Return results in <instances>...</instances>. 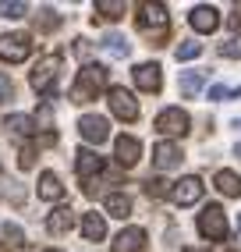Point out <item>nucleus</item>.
<instances>
[{
    "mask_svg": "<svg viewBox=\"0 0 241 252\" xmlns=\"http://www.w3.org/2000/svg\"><path fill=\"white\" fill-rule=\"evenodd\" d=\"M188 25H192L195 32H216L220 29V11L216 7H210V4H199V7H192V14H188Z\"/></svg>",
    "mask_w": 241,
    "mask_h": 252,
    "instance_id": "nucleus-9",
    "label": "nucleus"
},
{
    "mask_svg": "<svg viewBox=\"0 0 241 252\" xmlns=\"http://www.w3.org/2000/svg\"><path fill=\"white\" fill-rule=\"evenodd\" d=\"M57 25H60V18H57V14L50 11V7H43V11L36 14V29H43V32H54Z\"/></svg>",
    "mask_w": 241,
    "mask_h": 252,
    "instance_id": "nucleus-25",
    "label": "nucleus"
},
{
    "mask_svg": "<svg viewBox=\"0 0 241 252\" xmlns=\"http://www.w3.org/2000/svg\"><path fill=\"white\" fill-rule=\"evenodd\" d=\"M46 252H60V249H46Z\"/></svg>",
    "mask_w": 241,
    "mask_h": 252,
    "instance_id": "nucleus-38",
    "label": "nucleus"
},
{
    "mask_svg": "<svg viewBox=\"0 0 241 252\" xmlns=\"http://www.w3.org/2000/svg\"><path fill=\"white\" fill-rule=\"evenodd\" d=\"M216 189H220V195L238 199V195H241V178H238L234 171H216Z\"/></svg>",
    "mask_w": 241,
    "mask_h": 252,
    "instance_id": "nucleus-18",
    "label": "nucleus"
},
{
    "mask_svg": "<svg viewBox=\"0 0 241 252\" xmlns=\"http://www.w3.org/2000/svg\"><path fill=\"white\" fill-rule=\"evenodd\" d=\"M188 125H192V121H188V114L181 107H167L156 117V131H163V135H184Z\"/></svg>",
    "mask_w": 241,
    "mask_h": 252,
    "instance_id": "nucleus-5",
    "label": "nucleus"
},
{
    "mask_svg": "<svg viewBox=\"0 0 241 252\" xmlns=\"http://www.w3.org/2000/svg\"><path fill=\"white\" fill-rule=\"evenodd\" d=\"M103 86H107V68L103 64H85L78 71V82L71 86V99L75 103H89V99H96V93Z\"/></svg>",
    "mask_w": 241,
    "mask_h": 252,
    "instance_id": "nucleus-1",
    "label": "nucleus"
},
{
    "mask_svg": "<svg viewBox=\"0 0 241 252\" xmlns=\"http://www.w3.org/2000/svg\"><path fill=\"white\" fill-rule=\"evenodd\" d=\"M199 89H202V71H184L181 75V93L184 96H199Z\"/></svg>",
    "mask_w": 241,
    "mask_h": 252,
    "instance_id": "nucleus-23",
    "label": "nucleus"
},
{
    "mask_svg": "<svg viewBox=\"0 0 241 252\" xmlns=\"http://www.w3.org/2000/svg\"><path fill=\"white\" fill-rule=\"evenodd\" d=\"M167 7L163 4H139V29L149 32V29H156V36H163L167 32Z\"/></svg>",
    "mask_w": 241,
    "mask_h": 252,
    "instance_id": "nucleus-6",
    "label": "nucleus"
},
{
    "mask_svg": "<svg viewBox=\"0 0 241 252\" xmlns=\"http://www.w3.org/2000/svg\"><path fill=\"white\" fill-rule=\"evenodd\" d=\"M220 54L231 57V61H238V57H241V36H231L227 43H220Z\"/></svg>",
    "mask_w": 241,
    "mask_h": 252,
    "instance_id": "nucleus-27",
    "label": "nucleus"
},
{
    "mask_svg": "<svg viewBox=\"0 0 241 252\" xmlns=\"http://www.w3.org/2000/svg\"><path fill=\"white\" fill-rule=\"evenodd\" d=\"M238 227H241V220H238Z\"/></svg>",
    "mask_w": 241,
    "mask_h": 252,
    "instance_id": "nucleus-39",
    "label": "nucleus"
},
{
    "mask_svg": "<svg viewBox=\"0 0 241 252\" xmlns=\"http://www.w3.org/2000/svg\"><path fill=\"white\" fill-rule=\"evenodd\" d=\"M199 234L210 238V242H223V238H227V217H223L220 206H206L199 213Z\"/></svg>",
    "mask_w": 241,
    "mask_h": 252,
    "instance_id": "nucleus-2",
    "label": "nucleus"
},
{
    "mask_svg": "<svg viewBox=\"0 0 241 252\" xmlns=\"http://www.w3.org/2000/svg\"><path fill=\"white\" fill-rule=\"evenodd\" d=\"M71 224H75V213L67 210V206H57L54 213H50V220H46V231L50 234H67Z\"/></svg>",
    "mask_w": 241,
    "mask_h": 252,
    "instance_id": "nucleus-16",
    "label": "nucleus"
},
{
    "mask_svg": "<svg viewBox=\"0 0 241 252\" xmlns=\"http://www.w3.org/2000/svg\"><path fill=\"white\" fill-rule=\"evenodd\" d=\"M146 245V231L142 227H124L114 238V252H142Z\"/></svg>",
    "mask_w": 241,
    "mask_h": 252,
    "instance_id": "nucleus-14",
    "label": "nucleus"
},
{
    "mask_svg": "<svg viewBox=\"0 0 241 252\" xmlns=\"http://www.w3.org/2000/svg\"><path fill=\"white\" fill-rule=\"evenodd\" d=\"M82 234H85V242H99L107 234V220L99 213H85L82 217Z\"/></svg>",
    "mask_w": 241,
    "mask_h": 252,
    "instance_id": "nucleus-17",
    "label": "nucleus"
},
{
    "mask_svg": "<svg viewBox=\"0 0 241 252\" xmlns=\"http://www.w3.org/2000/svg\"><path fill=\"white\" fill-rule=\"evenodd\" d=\"M131 75H135V86H139L142 93H160V86H163L160 64H139Z\"/></svg>",
    "mask_w": 241,
    "mask_h": 252,
    "instance_id": "nucleus-12",
    "label": "nucleus"
},
{
    "mask_svg": "<svg viewBox=\"0 0 241 252\" xmlns=\"http://www.w3.org/2000/svg\"><path fill=\"white\" fill-rule=\"evenodd\" d=\"M11 93H14V82H11L7 75H0V99H7Z\"/></svg>",
    "mask_w": 241,
    "mask_h": 252,
    "instance_id": "nucleus-32",
    "label": "nucleus"
},
{
    "mask_svg": "<svg viewBox=\"0 0 241 252\" xmlns=\"http://www.w3.org/2000/svg\"><path fill=\"white\" fill-rule=\"evenodd\" d=\"M60 195H64V189H60L57 174L54 171H43L39 174V199H50V203H54V199H60Z\"/></svg>",
    "mask_w": 241,
    "mask_h": 252,
    "instance_id": "nucleus-19",
    "label": "nucleus"
},
{
    "mask_svg": "<svg viewBox=\"0 0 241 252\" xmlns=\"http://www.w3.org/2000/svg\"><path fill=\"white\" fill-rule=\"evenodd\" d=\"M146 192H149V195H163V192H167V181L149 178V181H146Z\"/></svg>",
    "mask_w": 241,
    "mask_h": 252,
    "instance_id": "nucleus-31",
    "label": "nucleus"
},
{
    "mask_svg": "<svg viewBox=\"0 0 241 252\" xmlns=\"http://www.w3.org/2000/svg\"><path fill=\"white\" fill-rule=\"evenodd\" d=\"M184 252H202V249H184Z\"/></svg>",
    "mask_w": 241,
    "mask_h": 252,
    "instance_id": "nucleus-37",
    "label": "nucleus"
},
{
    "mask_svg": "<svg viewBox=\"0 0 241 252\" xmlns=\"http://www.w3.org/2000/svg\"><path fill=\"white\" fill-rule=\"evenodd\" d=\"M4 238H7V245H22V227L4 224Z\"/></svg>",
    "mask_w": 241,
    "mask_h": 252,
    "instance_id": "nucleus-30",
    "label": "nucleus"
},
{
    "mask_svg": "<svg viewBox=\"0 0 241 252\" xmlns=\"http://www.w3.org/2000/svg\"><path fill=\"white\" fill-rule=\"evenodd\" d=\"M199 54H202V43H192V39H188V43L178 46V61H192V57H199Z\"/></svg>",
    "mask_w": 241,
    "mask_h": 252,
    "instance_id": "nucleus-28",
    "label": "nucleus"
},
{
    "mask_svg": "<svg viewBox=\"0 0 241 252\" xmlns=\"http://www.w3.org/2000/svg\"><path fill=\"white\" fill-rule=\"evenodd\" d=\"M96 11L103 14V18H120V14H124V0H96Z\"/></svg>",
    "mask_w": 241,
    "mask_h": 252,
    "instance_id": "nucleus-22",
    "label": "nucleus"
},
{
    "mask_svg": "<svg viewBox=\"0 0 241 252\" xmlns=\"http://www.w3.org/2000/svg\"><path fill=\"white\" fill-rule=\"evenodd\" d=\"M18 167H22V171H29V167H32V149H29V146L22 149V157H18Z\"/></svg>",
    "mask_w": 241,
    "mask_h": 252,
    "instance_id": "nucleus-33",
    "label": "nucleus"
},
{
    "mask_svg": "<svg viewBox=\"0 0 241 252\" xmlns=\"http://www.w3.org/2000/svg\"><path fill=\"white\" fill-rule=\"evenodd\" d=\"M75 54L78 57H89V39H75Z\"/></svg>",
    "mask_w": 241,
    "mask_h": 252,
    "instance_id": "nucleus-34",
    "label": "nucleus"
},
{
    "mask_svg": "<svg viewBox=\"0 0 241 252\" xmlns=\"http://www.w3.org/2000/svg\"><path fill=\"white\" fill-rule=\"evenodd\" d=\"M170 199H174L178 206H192V203H199L202 199V181L192 174V178H181L174 189H170Z\"/></svg>",
    "mask_w": 241,
    "mask_h": 252,
    "instance_id": "nucleus-10",
    "label": "nucleus"
},
{
    "mask_svg": "<svg viewBox=\"0 0 241 252\" xmlns=\"http://www.w3.org/2000/svg\"><path fill=\"white\" fill-rule=\"evenodd\" d=\"M78 131H82V139H89L96 146L110 139V125H107V117H99V114H85L78 121Z\"/></svg>",
    "mask_w": 241,
    "mask_h": 252,
    "instance_id": "nucleus-8",
    "label": "nucleus"
},
{
    "mask_svg": "<svg viewBox=\"0 0 241 252\" xmlns=\"http://www.w3.org/2000/svg\"><path fill=\"white\" fill-rule=\"evenodd\" d=\"M4 125H7L11 135H18V139H25V135H32V131H36V121H32V117H25V114H11Z\"/></svg>",
    "mask_w": 241,
    "mask_h": 252,
    "instance_id": "nucleus-20",
    "label": "nucleus"
},
{
    "mask_svg": "<svg viewBox=\"0 0 241 252\" xmlns=\"http://www.w3.org/2000/svg\"><path fill=\"white\" fill-rule=\"evenodd\" d=\"M75 167H78V174H82V178H92V174H99V171H103V157H99V153H92V149H78Z\"/></svg>",
    "mask_w": 241,
    "mask_h": 252,
    "instance_id": "nucleus-15",
    "label": "nucleus"
},
{
    "mask_svg": "<svg viewBox=\"0 0 241 252\" xmlns=\"http://www.w3.org/2000/svg\"><path fill=\"white\" fill-rule=\"evenodd\" d=\"M25 11H29V4H22V0H14V4L0 0V14H4V18H22Z\"/></svg>",
    "mask_w": 241,
    "mask_h": 252,
    "instance_id": "nucleus-26",
    "label": "nucleus"
},
{
    "mask_svg": "<svg viewBox=\"0 0 241 252\" xmlns=\"http://www.w3.org/2000/svg\"><path fill=\"white\" fill-rule=\"evenodd\" d=\"M223 96H241V86H213L210 99H223Z\"/></svg>",
    "mask_w": 241,
    "mask_h": 252,
    "instance_id": "nucleus-29",
    "label": "nucleus"
},
{
    "mask_svg": "<svg viewBox=\"0 0 241 252\" xmlns=\"http://www.w3.org/2000/svg\"><path fill=\"white\" fill-rule=\"evenodd\" d=\"M181 160H184V153L174 142H156V149H152V163H156L160 171H170V167H178Z\"/></svg>",
    "mask_w": 241,
    "mask_h": 252,
    "instance_id": "nucleus-13",
    "label": "nucleus"
},
{
    "mask_svg": "<svg viewBox=\"0 0 241 252\" xmlns=\"http://www.w3.org/2000/svg\"><path fill=\"white\" fill-rule=\"evenodd\" d=\"M103 46H107L114 57H128V50H131V46H128V39H124V36H117V32H114V36H107V39H103Z\"/></svg>",
    "mask_w": 241,
    "mask_h": 252,
    "instance_id": "nucleus-24",
    "label": "nucleus"
},
{
    "mask_svg": "<svg viewBox=\"0 0 241 252\" xmlns=\"http://www.w3.org/2000/svg\"><path fill=\"white\" fill-rule=\"evenodd\" d=\"M114 153H117V163H120V167H135V163H139V157H142V142L131 139V135H117Z\"/></svg>",
    "mask_w": 241,
    "mask_h": 252,
    "instance_id": "nucleus-11",
    "label": "nucleus"
},
{
    "mask_svg": "<svg viewBox=\"0 0 241 252\" xmlns=\"http://www.w3.org/2000/svg\"><path fill=\"white\" fill-rule=\"evenodd\" d=\"M32 54V36L29 32H14V36H0V57L18 64Z\"/></svg>",
    "mask_w": 241,
    "mask_h": 252,
    "instance_id": "nucleus-4",
    "label": "nucleus"
},
{
    "mask_svg": "<svg viewBox=\"0 0 241 252\" xmlns=\"http://www.w3.org/2000/svg\"><path fill=\"white\" fill-rule=\"evenodd\" d=\"M57 68H60V54H46V57L36 64V71H32V86H36L39 93H46V96H54Z\"/></svg>",
    "mask_w": 241,
    "mask_h": 252,
    "instance_id": "nucleus-3",
    "label": "nucleus"
},
{
    "mask_svg": "<svg viewBox=\"0 0 241 252\" xmlns=\"http://www.w3.org/2000/svg\"><path fill=\"white\" fill-rule=\"evenodd\" d=\"M234 153H238V157H241V142H238V146H234Z\"/></svg>",
    "mask_w": 241,
    "mask_h": 252,
    "instance_id": "nucleus-35",
    "label": "nucleus"
},
{
    "mask_svg": "<svg viewBox=\"0 0 241 252\" xmlns=\"http://www.w3.org/2000/svg\"><path fill=\"white\" fill-rule=\"evenodd\" d=\"M7 249H11V245H0V252H7Z\"/></svg>",
    "mask_w": 241,
    "mask_h": 252,
    "instance_id": "nucleus-36",
    "label": "nucleus"
},
{
    "mask_svg": "<svg viewBox=\"0 0 241 252\" xmlns=\"http://www.w3.org/2000/svg\"><path fill=\"white\" fill-rule=\"evenodd\" d=\"M107 213L117 217V220H124V217L131 213V199H128V195H120V192L107 195Z\"/></svg>",
    "mask_w": 241,
    "mask_h": 252,
    "instance_id": "nucleus-21",
    "label": "nucleus"
},
{
    "mask_svg": "<svg viewBox=\"0 0 241 252\" xmlns=\"http://www.w3.org/2000/svg\"><path fill=\"white\" fill-rule=\"evenodd\" d=\"M110 110L120 117V121H135V117H139V99H135L128 89L114 86L110 89Z\"/></svg>",
    "mask_w": 241,
    "mask_h": 252,
    "instance_id": "nucleus-7",
    "label": "nucleus"
}]
</instances>
